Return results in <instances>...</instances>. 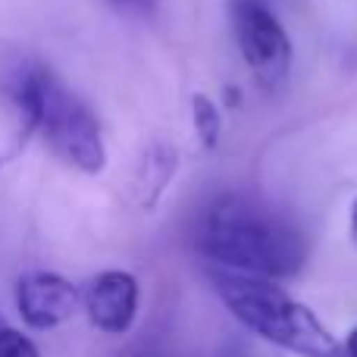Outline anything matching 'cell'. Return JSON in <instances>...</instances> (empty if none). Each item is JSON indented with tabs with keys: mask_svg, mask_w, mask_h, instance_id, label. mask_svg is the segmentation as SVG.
Wrapping results in <instances>:
<instances>
[{
	"mask_svg": "<svg viewBox=\"0 0 357 357\" xmlns=\"http://www.w3.org/2000/svg\"><path fill=\"white\" fill-rule=\"evenodd\" d=\"M0 357H41V351H38V345L22 329L10 326L0 317Z\"/></svg>",
	"mask_w": 357,
	"mask_h": 357,
	"instance_id": "9",
	"label": "cell"
},
{
	"mask_svg": "<svg viewBox=\"0 0 357 357\" xmlns=\"http://www.w3.org/2000/svg\"><path fill=\"white\" fill-rule=\"evenodd\" d=\"M235 44L264 88H279L291 66L289 31L264 0H229Z\"/></svg>",
	"mask_w": 357,
	"mask_h": 357,
	"instance_id": "4",
	"label": "cell"
},
{
	"mask_svg": "<svg viewBox=\"0 0 357 357\" xmlns=\"http://www.w3.org/2000/svg\"><path fill=\"white\" fill-rule=\"evenodd\" d=\"M176 163H178V154L169 142H154L144 148L135 169V191L144 207H154L157 197L167 191V185L176 176Z\"/></svg>",
	"mask_w": 357,
	"mask_h": 357,
	"instance_id": "7",
	"label": "cell"
},
{
	"mask_svg": "<svg viewBox=\"0 0 357 357\" xmlns=\"http://www.w3.org/2000/svg\"><path fill=\"white\" fill-rule=\"evenodd\" d=\"M207 273L229 314L264 342L301 357H339L335 335L307 304L291 298L276 279L216 270V266H210Z\"/></svg>",
	"mask_w": 357,
	"mask_h": 357,
	"instance_id": "3",
	"label": "cell"
},
{
	"mask_svg": "<svg viewBox=\"0 0 357 357\" xmlns=\"http://www.w3.org/2000/svg\"><path fill=\"white\" fill-rule=\"evenodd\" d=\"M351 238H354V245H357V201L351 204Z\"/></svg>",
	"mask_w": 357,
	"mask_h": 357,
	"instance_id": "12",
	"label": "cell"
},
{
	"mask_svg": "<svg viewBox=\"0 0 357 357\" xmlns=\"http://www.w3.org/2000/svg\"><path fill=\"white\" fill-rule=\"evenodd\" d=\"M191 119H195L197 142L204 148H216V142L222 135V113L207 94H195L191 98Z\"/></svg>",
	"mask_w": 357,
	"mask_h": 357,
	"instance_id": "8",
	"label": "cell"
},
{
	"mask_svg": "<svg viewBox=\"0 0 357 357\" xmlns=\"http://www.w3.org/2000/svg\"><path fill=\"white\" fill-rule=\"evenodd\" d=\"M339 357H357V326L345 335V342L339 345Z\"/></svg>",
	"mask_w": 357,
	"mask_h": 357,
	"instance_id": "11",
	"label": "cell"
},
{
	"mask_svg": "<svg viewBox=\"0 0 357 357\" xmlns=\"http://www.w3.org/2000/svg\"><path fill=\"white\" fill-rule=\"evenodd\" d=\"M195 248L207 266L264 279H289L307 260V238L285 213L245 195H220L195 222Z\"/></svg>",
	"mask_w": 357,
	"mask_h": 357,
	"instance_id": "1",
	"label": "cell"
},
{
	"mask_svg": "<svg viewBox=\"0 0 357 357\" xmlns=\"http://www.w3.org/2000/svg\"><path fill=\"white\" fill-rule=\"evenodd\" d=\"M138 304H142V285L126 270H104L82 289V310L88 314L98 333L126 335L135 326Z\"/></svg>",
	"mask_w": 357,
	"mask_h": 357,
	"instance_id": "6",
	"label": "cell"
},
{
	"mask_svg": "<svg viewBox=\"0 0 357 357\" xmlns=\"http://www.w3.org/2000/svg\"><path fill=\"white\" fill-rule=\"evenodd\" d=\"M3 91L19 116L22 138L41 135L50 154L60 157L66 167L85 176L104 173L107 148L98 116L47 66L22 60L6 73Z\"/></svg>",
	"mask_w": 357,
	"mask_h": 357,
	"instance_id": "2",
	"label": "cell"
},
{
	"mask_svg": "<svg viewBox=\"0 0 357 357\" xmlns=\"http://www.w3.org/2000/svg\"><path fill=\"white\" fill-rule=\"evenodd\" d=\"M107 3L116 6L126 16H135V19H151L157 10V0H107Z\"/></svg>",
	"mask_w": 357,
	"mask_h": 357,
	"instance_id": "10",
	"label": "cell"
},
{
	"mask_svg": "<svg viewBox=\"0 0 357 357\" xmlns=\"http://www.w3.org/2000/svg\"><path fill=\"white\" fill-rule=\"evenodd\" d=\"M13 298H16V310L22 323L38 333L63 326L82 310V289L50 270L22 273L16 279Z\"/></svg>",
	"mask_w": 357,
	"mask_h": 357,
	"instance_id": "5",
	"label": "cell"
}]
</instances>
